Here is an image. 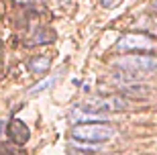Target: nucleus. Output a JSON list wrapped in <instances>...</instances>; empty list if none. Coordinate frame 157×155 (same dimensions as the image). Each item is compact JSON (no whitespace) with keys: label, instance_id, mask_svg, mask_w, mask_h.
<instances>
[{"label":"nucleus","instance_id":"nucleus-9","mask_svg":"<svg viewBox=\"0 0 157 155\" xmlns=\"http://www.w3.org/2000/svg\"><path fill=\"white\" fill-rule=\"evenodd\" d=\"M143 29H145L147 33H151L153 37H157V21H153V18H143Z\"/></svg>","mask_w":157,"mask_h":155},{"label":"nucleus","instance_id":"nucleus-1","mask_svg":"<svg viewBox=\"0 0 157 155\" xmlns=\"http://www.w3.org/2000/svg\"><path fill=\"white\" fill-rule=\"evenodd\" d=\"M114 68L121 69L122 74L131 76V78L141 74H153V72H157V57L145 55V53H131L127 57L118 59L114 63Z\"/></svg>","mask_w":157,"mask_h":155},{"label":"nucleus","instance_id":"nucleus-7","mask_svg":"<svg viewBox=\"0 0 157 155\" xmlns=\"http://www.w3.org/2000/svg\"><path fill=\"white\" fill-rule=\"evenodd\" d=\"M55 84H57V78H45V80L37 82L35 86L29 90V94H31V96H37V94H41V92H45V90H49V88H53Z\"/></svg>","mask_w":157,"mask_h":155},{"label":"nucleus","instance_id":"nucleus-6","mask_svg":"<svg viewBox=\"0 0 157 155\" xmlns=\"http://www.w3.org/2000/svg\"><path fill=\"white\" fill-rule=\"evenodd\" d=\"M49 68H51V61L47 57H33L29 61V69L33 74H45Z\"/></svg>","mask_w":157,"mask_h":155},{"label":"nucleus","instance_id":"nucleus-5","mask_svg":"<svg viewBox=\"0 0 157 155\" xmlns=\"http://www.w3.org/2000/svg\"><path fill=\"white\" fill-rule=\"evenodd\" d=\"M31 133H29V126L25 125L23 121H18V118H12L8 122V139H10L14 145H25L29 141Z\"/></svg>","mask_w":157,"mask_h":155},{"label":"nucleus","instance_id":"nucleus-8","mask_svg":"<svg viewBox=\"0 0 157 155\" xmlns=\"http://www.w3.org/2000/svg\"><path fill=\"white\" fill-rule=\"evenodd\" d=\"M71 121H100V114L96 112H90V110H82V108H76L71 112Z\"/></svg>","mask_w":157,"mask_h":155},{"label":"nucleus","instance_id":"nucleus-10","mask_svg":"<svg viewBox=\"0 0 157 155\" xmlns=\"http://www.w3.org/2000/svg\"><path fill=\"white\" fill-rule=\"evenodd\" d=\"M100 2H102V6H104V8H114V6L121 4L122 0H100Z\"/></svg>","mask_w":157,"mask_h":155},{"label":"nucleus","instance_id":"nucleus-11","mask_svg":"<svg viewBox=\"0 0 157 155\" xmlns=\"http://www.w3.org/2000/svg\"><path fill=\"white\" fill-rule=\"evenodd\" d=\"M151 8H153V10L157 12V0H153V4H151Z\"/></svg>","mask_w":157,"mask_h":155},{"label":"nucleus","instance_id":"nucleus-4","mask_svg":"<svg viewBox=\"0 0 157 155\" xmlns=\"http://www.w3.org/2000/svg\"><path fill=\"white\" fill-rule=\"evenodd\" d=\"M90 112H121V110H127L128 102L127 100H122L121 96H108V98H88L86 102H84Z\"/></svg>","mask_w":157,"mask_h":155},{"label":"nucleus","instance_id":"nucleus-12","mask_svg":"<svg viewBox=\"0 0 157 155\" xmlns=\"http://www.w3.org/2000/svg\"><path fill=\"white\" fill-rule=\"evenodd\" d=\"M71 155H88V153H71Z\"/></svg>","mask_w":157,"mask_h":155},{"label":"nucleus","instance_id":"nucleus-3","mask_svg":"<svg viewBox=\"0 0 157 155\" xmlns=\"http://www.w3.org/2000/svg\"><path fill=\"white\" fill-rule=\"evenodd\" d=\"M117 51L121 53H155L157 41L141 33H127L117 41Z\"/></svg>","mask_w":157,"mask_h":155},{"label":"nucleus","instance_id":"nucleus-2","mask_svg":"<svg viewBox=\"0 0 157 155\" xmlns=\"http://www.w3.org/2000/svg\"><path fill=\"white\" fill-rule=\"evenodd\" d=\"M114 135V129L110 125H104L100 121L94 122H78L71 129V137L76 141H88V143H100V141H108Z\"/></svg>","mask_w":157,"mask_h":155}]
</instances>
